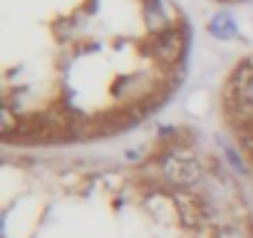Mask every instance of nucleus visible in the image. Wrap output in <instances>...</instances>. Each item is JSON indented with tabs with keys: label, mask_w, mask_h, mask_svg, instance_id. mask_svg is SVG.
I'll return each instance as SVG.
<instances>
[{
	"label": "nucleus",
	"mask_w": 253,
	"mask_h": 238,
	"mask_svg": "<svg viewBox=\"0 0 253 238\" xmlns=\"http://www.w3.org/2000/svg\"><path fill=\"white\" fill-rule=\"evenodd\" d=\"M159 171H162V179L176 189H189L191 184H196L199 174H201V166L194 157L191 149L186 147H171L162 154L159 159Z\"/></svg>",
	"instance_id": "1"
},
{
	"label": "nucleus",
	"mask_w": 253,
	"mask_h": 238,
	"mask_svg": "<svg viewBox=\"0 0 253 238\" xmlns=\"http://www.w3.org/2000/svg\"><path fill=\"white\" fill-rule=\"evenodd\" d=\"M174 206H176L179 221H181L186 228H199V226H204V221H206V206H204V201H201L196 194H191V191H186V189H176V194H174Z\"/></svg>",
	"instance_id": "2"
},
{
	"label": "nucleus",
	"mask_w": 253,
	"mask_h": 238,
	"mask_svg": "<svg viewBox=\"0 0 253 238\" xmlns=\"http://www.w3.org/2000/svg\"><path fill=\"white\" fill-rule=\"evenodd\" d=\"M186 50V38L179 33V30H167V33H159L157 40H154V57L162 62V65H176L181 60Z\"/></svg>",
	"instance_id": "3"
},
{
	"label": "nucleus",
	"mask_w": 253,
	"mask_h": 238,
	"mask_svg": "<svg viewBox=\"0 0 253 238\" xmlns=\"http://www.w3.org/2000/svg\"><path fill=\"white\" fill-rule=\"evenodd\" d=\"M228 94L236 99V104L241 109L253 112V65L246 62L233 72L231 84H228Z\"/></svg>",
	"instance_id": "4"
},
{
	"label": "nucleus",
	"mask_w": 253,
	"mask_h": 238,
	"mask_svg": "<svg viewBox=\"0 0 253 238\" xmlns=\"http://www.w3.org/2000/svg\"><path fill=\"white\" fill-rule=\"evenodd\" d=\"M209 33L213 38H221V40H231L236 35V23L228 13H216L211 20H209Z\"/></svg>",
	"instance_id": "5"
},
{
	"label": "nucleus",
	"mask_w": 253,
	"mask_h": 238,
	"mask_svg": "<svg viewBox=\"0 0 253 238\" xmlns=\"http://www.w3.org/2000/svg\"><path fill=\"white\" fill-rule=\"evenodd\" d=\"M238 142H241V147H243L246 157L253 161V122L241 124V129H238Z\"/></svg>",
	"instance_id": "6"
},
{
	"label": "nucleus",
	"mask_w": 253,
	"mask_h": 238,
	"mask_svg": "<svg viewBox=\"0 0 253 238\" xmlns=\"http://www.w3.org/2000/svg\"><path fill=\"white\" fill-rule=\"evenodd\" d=\"M213 238H246V233L238 231V228H233V226H226V228H221Z\"/></svg>",
	"instance_id": "7"
}]
</instances>
